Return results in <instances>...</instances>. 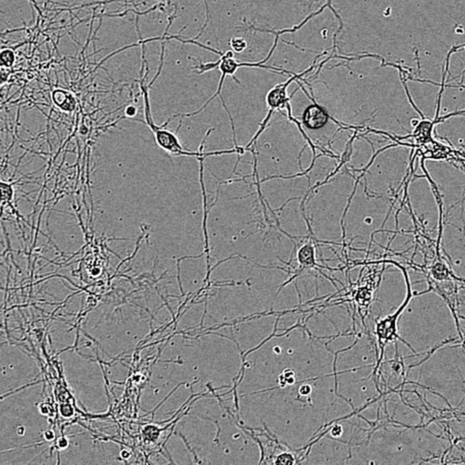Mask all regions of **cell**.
<instances>
[{
	"label": "cell",
	"instance_id": "3",
	"mask_svg": "<svg viewBox=\"0 0 465 465\" xmlns=\"http://www.w3.org/2000/svg\"><path fill=\"white\" fill-rule=\"evenodd\" d=\"M313 101H314V104L306 107L303 111V115H302V124L306 128L311 129V130H317V129L323 128L331 118L340 127L337 130L336 134H337L338 132H340L341 130H345L346 129L345 127H348L347 125H343V124L338 122L335 118L331 117L324 107L318 105L316 102H314V99H313Z\"/></svg>",
	"mask_w": 465,
	"mask_h": 465
},
{
	"label": "cell",
	"instance_id": "6",
	"mask_svg": "<svg viewBox=\"0 0 465 465\" xmlns=\"http://www.w3.org/2000/svg\"><path fill=\"white\" fill-rule=\"evenodd\" d=\"M15 58H16V56H15V53L13 51L10 50V49H4L1 52L0 54V64H1V67H5V68H10L13 66L14 62H15Z\"/></svg>",
	"mask_w": 465,
	"mask_h": 465
},
{
	"label": "cell",
	"instance_id": "10",
	"mask_svg": "<svg viewBox=\"0 0 465 465\" xmlns=\"http://www.w3.org/2000/svg\"><path fill=\"white\" fill-rule=\"evenodd\" d=\"M312 392V388L308 384H303V386L299 388V394L302 396H308Z\"/></svg>",
	"mask_w": 465,
	"mask_h": 465
},
{
	"label": "cell",
	"instance_id": "12",
	"mask_svg": "<svg viewBox=\"0 0 465 465\" xmlns=\"http://www.w3.org/2000/svg\"><path fill=\"white\" fill-rule=\"evenodd\" d=\"M136 112H137V110H136V108H135L134 106H128V107L126 108V111H125L126 116L129 118H134L135 115H136Z\"/></svg>",
	"mask_w": 465,
	"mask_h": 465
},
{
	"label": "cell",
	"instance_id": "7",
	"mask_svg": "<svg viewBox=\"0 0 465 465\" xmlns=\"http://www.w3.org/2000/svg\"><path fill=\"white\" fill-rule=\"evenodd\" d=\"M296 375L295 372L290 369H286L279 376V387H286V385H291L296 382Z\"/></svg>",
	"mask_w": 465,
	"mask_h": 465
},
{
	"label": "cell",
	"instance_id": "5",
	"mask_svg": "<svg viewBox=\"0 0 465 465\" xmlns=\"http://www.w3.org/2000/svg\"><path fill=\"white\" fill-rule=\"evenodd\" d=\"M430 275L433 280L442 282L448 280L450 276L452 275V273L444 263H437L431 266Z\"/></svg>",
	"mask_w": 465,
	"mask_h": 465
},
{
	"label": "cell",
	"instance_id": "8",
	"mask_svg": "<svg viewBox=\"0 0 465 465\" xmlns=\"http://www.w3.org/2000/svg\"><path fill=\"white\" fill-rule=\"evenodd\" d=\"M275 465H294L296 464V457L290 453H283L276 456L274 462Z\"/></svg>",
	"mask_w": 465,
	"mask_h": 465
},
{
	"label": "cell",
	"instance_id": "11",
	"mask_svg": "<svg viewBox=\"0 0 465 465\" xmlns=\"http://www.w3.org/2000/svg\"><path fill=\"white\" fill-rule=\"evenodd\" d=\"M342 433V426L338 425V424H336L332 428L331 430V434L334 436V437H337V436H341V434Z\"/></svg>",
	"mask_w": 465,
	"mask_h": 465
},
{
	"label": "cell",
	"instance_id": "9",
	"mask_svg": "<svg viewBox=\"0 0 465 465\" xmlns=\"http://www.w3.org/2000/svg\"><path fill=\"white\" fill-rule=\"evenodd\" d=\"M233 50L236 53H241L247 47V42L241 38H234L230 42Z\"/></svg>",
	"mask_w": 465,
	"mask_h": 465
},
{
	"label": "cell",
	"instance_id": "4",
	"mask_svg": "<svg viewBox=\"0 0 465 465\" xmlns=\"http://www.w3.org/2000/svg\"><path fill=\"white\" fill-rule=\"evenodd\" d=\"M52 101L65 112H72L77 107V101L74 95L67 90H54L52 92Z\"/></svg>",
	"mask_w": 465,
	"mask_h": 465
},
{
	"label": "cell",
	"instance_id": "1",
	"mask_svg": "<svg viewBox=\"0 0 465 465\" xmlns=\"http://www.w3.org/2000/svg\"><path fill=\"white\" fill-rule=\"evenodd\" d=\"M144 92V106H145V120H135L139 121L142 123L146 124V126L150 128L152 132L155 135V139L157 142V146H159L164 151L167 152L170 156L173 157H195L196 158L200 157H210V156H218V155H223V154H234L236 153V149L232 150H226V151H214V152H204V146L206 140L208 137L209 134L213 131V129H209L208 133L206 134V136L204 137L201 146H199L198 151L192 152L187 150L184 146L181 145L179 139L176 135V133L174 134L173 132L169 131L166 128L169 122L164 124L162 126H157L154 122V119L152 117L151 107H150V102L148 98V92L146 88H143Z\"/></svg>",
	"mask_w": 465,
	"mask_h": 465
},
{
	"label": "cell",
	"instance_id": "2",
	"mask_svg": "<svg viewBox=\"0 0 465 465\" xmlns=\"http://www.w3.org/2000/svg\"><path fill=\"white\" fill-rule=\"evenodd\" d=\"M401 269L403 270L404 272V278H405V282H406V288H407V293H406V297L404 299V303H402L399 308L392 314H388L386 317L382 318V319L379 320L376 322V335L377 336V338H378V344H379V347H380V350H381V354H380V359L378 360L377 362V364H376V369H375V372H374V375L376 374L377 370H378V367L379 365L381 364V360H382V357H383V353H384V347L386 346L387 343L390 342H393L395 341L396 339H399L401 340L402 342L405 343L408 347H410V349L415 352L414 349H412V347L410 346L409 344L407 342H404V339H402L400 336L398 335V322H399V317L400 315L402 314V313L404 312V309L406 308L408 306L411 300L413 297L415 296L416 295L413 293L412 291V287H411V284H410L409 277H408V274L406 272V270L404 269V267L398 265Z\"/></svg>",
	"mask_w": 465,
	"mask_h": 465
}]
</instances>
